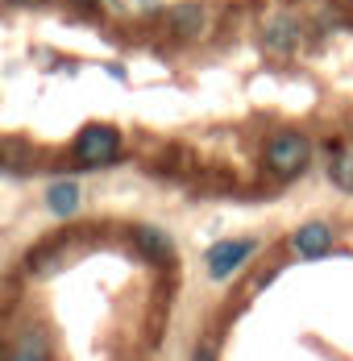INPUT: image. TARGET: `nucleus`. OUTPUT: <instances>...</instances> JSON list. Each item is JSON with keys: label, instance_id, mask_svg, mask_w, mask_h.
Wrapping results in <instances>:
<instances>
[{"label": "nucleus", "instance_id": "nucleus-8", "mask_svg": "<svg viewBox=\"0 0 353 361\" xmlns=\"http://www.w3.org/2000/svg\"><path fill=\"white\" fill-rule=\"evenodd\" d=\"M4 361H50L46 332H42V328H25V332L17 336V345L4 353Z\"/></svg>", "mask_w": 353, "mask_h": 361}, {"label": "nucleus", "instance_id": "nucleus-2", "mask_svg": "<svg viewBox=\"0 0 353 361\" xmlns=\"http://www.w3.org/2000/svg\"><path fill=\"white\" fill-rule=\"evenodd\" d=\"M71 154H75L79 166H92V171L96 166H112L121 158V129H112V125H83L75 133Z\"/></svg>", "mask_w": 353, "mask_h": 361}, {"label": "nucleus", "instance_id": "nucleus-9", "mask_svg": "<svg viewBox=\"0 0 353 361\" xmlns=\"http://www.w3.org/2000/svg\"><path fill=\"white\" fill-rule=\"evenodd\" d=\"M328 175H333V183H337L341 191H349L353 195V145H337V149H333Z\"/></svg>", "mask_w": 353, "mask_h": 361}, {"label": "nucleus", "instance_id": "nucleus-10", "mask_svg": "<svg viewBox=\"0 0 353 361\" xmlns=\"http://www.w3.org/2000/svg\"><path fill=\"white\" fill-rule=\"evenodd\" d=\"M266 37H270V46H282V50H291L295 46V37H299V25L287 17V21H275L270 30H266Z\"/></svg>", "mask_w": 353, "mask_h": 361}, {"label": "nucleus", "instance_id": "nucleus-6", "mask_svg": "<svg viewBox=\"0 0 353 361\" xmlns=\"http://www.w3.org/2000/svg\"><path fill=\"white\" fill-rule=\"evenodd\" d=\"M133 241H138V250L145 253L150 262H158V266H171V262H175V245H171V237H167L162 228H154V224L133 228Z\"/></svg>", "mask_w": 353, "mask_h": 361}, {"label": "nucleus", "instance_id": "nucleus-13", "mask_svg": "<svg viewBox=\"0 0 353 361\" xmlns=\"http://www.w3.org/2000/svg\"><path fill=\"white\" fill-rule=\"evenodd\" d=\"M191 361H216V345H212V341H204V345L191 353Z\"/></svg>", "mask_w": 353, "mask_h": 361}, {"label": "nucleus", "instance_id": "nucleus-12", "mask_svg": "<svg viewBox=\"0 0 353 361\" xmlns=\"http://www.w3.org/2000/svg\"><path fill=\"white\" fill-rule=\"evenodd\" d=\"M71 8H75V13H88V17H96V13H100V0H67Z\"/></svg>", "mask_w": 353, "mask_h": 361}, {"label": "nucleus", "instance_id": "nucleus-7", "mask_svg": "<svg viewBox=\"0 0 353 361\" xmlns=\"http://www.w3.org/2000/svg\"><path fill=\"white\" fill-rule=\"evenodd\" d=\"M79 204H83L79 183L59 179V183H50V187H46V208H50L54 216H75V212H79Z\"/></svg>", "mask_w": 353, "mask_h": 361}, {"label": "nucleus", "instance_id": "nucleus-4", "mask_svg": "<svg viewBox=\"0 0 353 361\" xmlns=\"http://www.w3.org/2000/svg\"><path fill=\"white\" fill-rule=\"evenodd\" d=\"M291 250L299 253V257H308V262H316V257H324V253L333 250V228H328V224H320V220L299 224V228H295V237H291Z\"/></svg>", "mask_w": 353, "mask_h": 361}, {"label": "nucleus", "instance_id": "nucleus-11", "mask_svg": "<svg viewBox=\"0 0 353 361\" xmlns=\"http://www.w3.org/2000/svg\"><path fill=\"white\" fill-rule=\"evenodd\" d=\"M4 8H21V13H37V8H46L50 0H0Z\"/></svg>", "mask_w": 353, "mask_h": 361}, {"label": "nucleus", "instance_id": "nucleus-1", "mask_svg": "<svg viewBox=\"0 0 353 361\" xmlns=\"http://www.w3.org/2000/svg\"><path fill=\"white\" fill-rule=\"evenodd\" d=\"M262 162H266V171H270L275 179H295V175H304L308 162H312V142H308L304 133H295V129H282V133H275V137L266 142Z\"/></svg>", "mask_w": 353, "mask_h": 361}, {"label": "nucleus", "instance_id": "nucleus-5", "mask_svg": "<svg viewBox=\"0 0 353 361\" xmlns=\"http://www.w3.org/2000/svg\"><path fill=\"white\" fill-rule=\"evenodd\" d=\"M167 30L175 37H196L204 30V4H200V0L171 4V8H167Z\"/></svg>", "mask_w": 353, "mask_h": 361}, {"label": "nucleus", "instance_id": "nucleus-3", "mask_svg": "<svg viewBox=\"0 0 353 361\" xmlns=\"http://www.w3.org/2000/svg\"><path fill=\"white\" fill-rule=\"evenodd\" d=\"M258 253V241L253 237H237V241H216L208 250V279L212 283H225V279H233L241 266H246L249 257Z\"/></svg>", "mask_w": 353, "mask_h": 361}]
</instances>
